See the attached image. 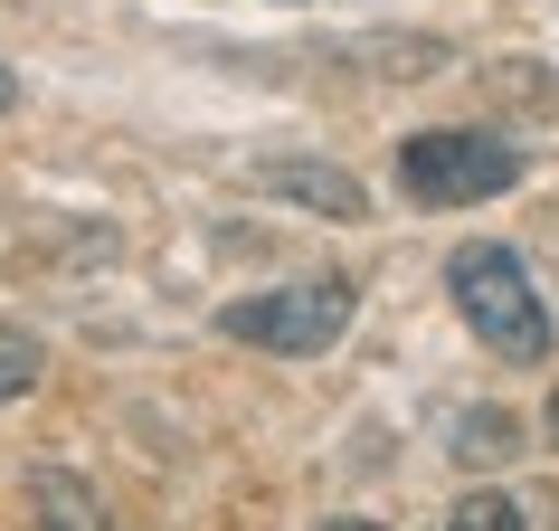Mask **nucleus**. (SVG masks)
Returning <instances> with one entry per match:
<instances>
[{
  "label": "nucleus",
  "instance_id": "f257e3e1",
  "mask_svg": "<svg viewBox=\"0 0 559 531\" xmlns=\"http://www.w3.org/2000/svg\"><path fill=\"white\" fill-rule=\"evenodd\" d=\"M445 295H455V314L474 323L484 352H502V361H540L550 352V304H540V285H531L522 247L465 237V247L445 257Z\"/></svg>",
  "mask_w": 559,
  "mask_h": 531
},
{
  "label": "nucleus",
  "instance_id": "f03ea898",
  "mask_svg": "<svg viewBox=\"0 0 559 531\" xmlns=\"http://www.w3.org/2000/svg\"><path fill=\"white\" fill-rule=\"evenodd\" d=\"M352 275H304V285H275V295H237L218 304V332L228 342H257L275 361H313L352 332Z\"/></svg>",
  "mask_w": 559,
  "mask_h": 531
},
{
  "label": "nucleus",
  "instance_id": "7ed1b4c3",
  "mask_svg": "<svg viewBox=\"0 0 559 531\" xmlns=\"http://www.w3.org/2000/svg\"><path fill=\"white\" fill-rule=\"evenodd\" d=\"M522 180V143L502 133H408L399 143V190L417 209H474Z\"/></svg>",
  "mask_w": 559,
  "mask_h": 531
},
{
  "label": "nucleus",
  "instance_id": "20e7f679",
  "mask_svg": "<svg viewBox=\"0 0 559 531\" xmlns=\"http://www.w3.org/2000/svg\"><path fill=\"white\" fill-rule=\"evenodd\" d=\"M257 180L275 200L313 209V219H370V190H360L352 172H332V162H257Z\"/></svg>",
  "mask_w": 559,
  "mask_h": 531
},
{
  "label": "nucleus",
  "instance_id": "39448f33",
  "mask_svg": "<svg viewBox=\"0 0 559 531\" xmlns=\"http://www.w3.org/2000/svg\"><path fill=\"white\" fill-rule=\"evenodd\" d=\"M29 503H38V522H67V531H95V522H105L95 484H86V474H58V465L29 474Z\"/></svg>",
  "mask_w": 559,
  "mask_h": 531
},
{
  "label": "nucleus",
  "instance_id": "423d86ee",
  "mask_svg": "<svg viewBox=\"0 0 559 531\" xmlns=\"http://www.w3.org/2000/svg\"><path fill=\"white\" fill-rule=\"evenodd\" d=\"M455 456H465V465H502V456H522V417H512V409H465Z\"/></svg>",
  "mask_w": 559,
  "mask_h": 531
},
{
  "label": "nucleus",
  "instance_id": "0eeeda50",
  "mask_svg": "<svg viewBox=\"0 0 559 531\" xmlns=\"http://www.w3.org/2000/svg\"><path fill=\"white\" fill-rule=\"evenodd\" d=\"M38 380H48V352H38V332H10V323H0V409H10V399H29Z\"/></svg>",
  "mask_w": 559,
  "mask_h": 531
},
{
  "label": "nucleus",
  "instance_id": "6e6552de",
  "mask_svg": "<svg viewBox=\"0 0 559 531\" xmlns=\"http://www.w3.org/2000/svg\"><path fill=\"white\" fill-rule=\"evenodd\" d=\"M445 522H455V531H522L531 512H522V503H512V494H465V503H455V512H445Z\"/></svg>",
  "mask_w": 559,
  "mask_h": 531
},
{
  "label": "nucleus",
  "instance_id": "1a4fd4ad",
  "mask_svg": "<svg viewBox=\"0 0 559 531\" xmlns=\"http://www.w3.org/2000/svg\"><path fill=\"white\" fill-rule=\"evenodd\" d=\"M10 105H20V76H10V67H0V115H10Z\"/></svg>",
  "mask_w": 559,
  "mask_h": 531
},
{
  "label": "nucleus",
  "instance_id": "9d476101",
  "mask_svg": "<svg viewBox=\"0 0 559 531\" xmlns=\"http://www.w3.org/2000/svg\"><path fill=\"white\" fill-rule=\"evenodd\" d=\"M550 446H559V389H550Z\"/></svg>",
  "mask_w": 559,
  "mask_h": 531
}]
</instances>
